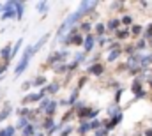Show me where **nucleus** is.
<instances>
[{
  "label": "nucleus",
  "mask_w": 152,
  "mask_h": 136,
  "mask_svg": "<svg viewBox=\"0 0 152 136\" xmlns=\"http://www.w3.org/2000/svg\"><path fill=\"white\" fill-rule=\"evenodd\" d=\"M122 23H126V25H129V23H131V18H129V16H126V18L122 20Z\"/></svg>",
  "instance_id": "bb28decb"
},
{
  "label": "nucleus",
  "mask_w": 152,
  "mask_h": 136,
  "mask_svg": "<svg viewBox=\"0 0 152 136\" xmlns=\"http://www.w3.org/2000/svg\"><path fill=\"white\" fill-rule=\"evenodd\" d=\"M142 32V27H133V34H140Z\"/></svg>",
  "instance_id": "393cba45"
},
{
  "label": "nucleus",
  "mask_w": 152,
  "mask_h": 136,
  "mask_svg": "<svg viewBox=\"0 0 152 136\" xmlns=\"http://www.w3.org/2000/svg\"><path fill=\"white\" fill-rule=\"evenodd\" d=\"M118 37H120V39H124V37H127V32H126V30H120V32H118Z\"/></svg>",
  "instance_id": "5701e85b"
},
{
  "label": "nucleus",
  "mask_w": 152,
  "mask_h": 136,
  "mask_svg": "<svg viewBox=\"0 0 152 136\" xmlns=\"http://www.w3.org/2000/svg\"><path fill=\"white\" fill-rule=\"evenodd\" d=\"M32 53H34V50H32V46H27V50H25V53H23V58L20 60V64L16 66V76H20L23 71H25V67L28 66V62H30V57H32Z\"/></svg>",
  "instance_id": "f257e3e1"
},
{
  "label": "nucleus",
  "mask_w": 152,
  "mask_h": 136,
  "mask_svg": "<svg viewBox=\"0 0 152 136\" xmlns=\"http://www.w3.org/2000/svg\"><path fill=\"white\" fill-rule=\"evenodd\" d=\"M81 14H83L81 11H76V12H73V14H71V16H69V18L62 23V27H60V30H58V35H62L66 30H67V29H69V27H71V25H73V23H75V21H78Z\"/></svg>",
  "instance_id": "f03ea898"
},
{
  "label": "nucleus",
  "mask_w": 152,
  "mask_h": 136,
  "mask_svg": "<svg viewBox=\"0 0 152 136\" xmlns=\"http://www.w3.org/2000/svg\"><path fill=\"white\" fill-rule=\"evenodd\" d=\"M11 46H5V48H2V51H0V55H2V58H11Z\"/></svg>",
  "instance_id": "6e6552de"
},
{
  "label": "nucleus",
  "mask_w": 152,
  "mask_h": 136,
  "mask_svg": "<svg viewBox=\"0 0 152 136\" xmlns=\"http://www.w3.org/2000/svg\"><path fill=\"white\" fill-rule=\"evenodd\" d=\"M94 5H96V2H81V4H80V11L85 14V12H87L88 9H92Z\"/></svg>",
  "instance_id": "423d86ee"
},
{
  "label": "nucleus",
  "mask_w": 152,
  "mask_h": 136,
  "mask_svg": "<svg viewBox=\"0 0 152 136\" xmlns=\"http://www.w3.org/2000/svg\"><path fill=\"white\" fill-rule=\"evenodd\" d=\"M9 113H11V108H9V104H5V108H4V111L0 113V122H2L4 118H7V117H9Z\"/></svg>",
  "instance_id": "9d476101"
},
{
  "label": "nucleus",
  "mask_w": 152,
  "mask_h": 136,
  "mask_svg": "<svg viewBox=\"0 0 152 136\" xmlns=\"http://www.w3.org/2000/svg\"><path fill=\"white\" fill-rule=\"evenodd\" d=\"M88 29H90V25H88V23H83V25H81V30H85V32H87Z\"/></svg>",
  "instance_id": "cd10ccee"
},
{
  "label": "nucleus",
  "mask_w": 152,
  "mask_h": 136,
  "mask_svg": "<svg viewBox=\"0 0 152 136\" xmlns=\"http://www.w3.org/2000/svg\"><path fill=\"white\" fill-rule=\"evenodd\" d=\"M12 135H14V127L12 126H9V127H5V129L0 131V136H12Z\"/></svg>",
  "instance_id": "1a4fd4ad"
},
{
  "label": "nucleus",
  "mask_w": 152,
  "mask_h": 136,
  "mask_svg": "<svg viewBox=\"0 0 152 136\" xmlns=\"http://www.w3.org/2000/svg\"><path fill=\"white\" fill-rule=\"evenodd\" d=\"M48 37H50V34H44L42 37H41V39H39V42H37V44H36V46H32V50H34V51H37L39 48H41V46H42V44H44V42L48 41Z\"/></svg>",
  "instance_id": "0eeeda50"
},
{
  "label": "nucleus",
  "mask_w": 152,
  "mask_h": 136,
  "mask_svg": "<svg viewBox=\"0 0 152 136\" xmlns=\"http://www.w3.org/2000/svg\"><path fill=\"white\" fill-rule=\"evenodd\" d=\"M117 57H118V50H115V51H112V53H110V55H108V60H110V62H112V60H115V58H117Z\"/></svg>",
  "instance_id": "a211bd4d"
},
{
  "label": "nucleus",
  "mask_w": 152,
  "mask_h": 136,
  "mask_svg": "<svg viewBox=\"0 0 152 136\" xmlns=\"http://www.w3.org/2000/svg\"><path fill=\"white\" fill-rule=\"evenodd\" d=\"M53 126V122H51V118H48L46 122H44V127H51Z\"/></svg>",
  "instance_id": "a878e982"
},
{
  "label": "nucleus",
  "mask_w": 152,
  "mask_h": 136,
  "mask_svg": "<svg viewBox=\"0 0 152 136\" xmlns=\"http://www.w3.org/2000/svg\"><path fill=\"white\" fill-rule=\"evenodd\" d=\"M9 18H16L14 2H7V4H5V9H4V14H2V20H9Z\"/></svg>",
  "instance_id": "7ed1b4c3"
},
{
  "label": "nucleus",
  "mask_w": 152,
  "mask_h": 136,
  "mask_svg": "<svg viewBox=\"0 0 152 136\" xmlns=\"http://www.w3.org/2000/svg\"><path fill=\"white\" fill-rule=\"evenodd\" d=\"M118 23H120V21H118V20H112V21H110V23H108V29H110V30H115V29H117V27H118Z\"/></svg>",
  "instance_id": "dca6fc26"
},
{
  "label": "nucleus",
  "mask_w": 152,
  "mask_h": 136,
  "mask_svg": "<svg viewBox=\"0 0 152 136\" xmlns=\"http://www.w3.org/2000/svg\"><path fill=\"white\" fill-rule=\"evenodd\" d=\"M23 133H25V136H30L34 133V127H32V126H27V127L23 129Z\"/></svg>",
  "instance_id": "f3484780"
},
{
  "label": "nucleus",
  "mask_w": 152,
  "mask_h": 136,
  "mask_svg": "<svg viewBox=\"0 0 152 136\" xmlns=\"http://www.w3.org/2000/svg\"><path fill=\"white\" fill-rule=\"evenodd\" d=\"M44 81H46V78H44V76H41V78H37V80H36V83H34V85L41 87V85H44Z\"/></svg>",
  "instance_id": "aec40b11"
},
{
  "label": "nucleus",
  "mask_w": 152,
  "mask_h": 136,
  "mask_svg": "<svg viewBox=\"0 0 152 136\" xmlns=\"http://www.w3.org/2000/svg\"><path fill=\"white\" fill-rule=\"evenodd\" d=\"M21 41H23V39L16 41V46H14V50H12V53H11V58H12V57H16V53H18V50H20V46H21Z\"/></svg>",
  "instance_id": "4468645a"
},
{
  "label": "nucleus",
  "mask_w": 152,
  "mask_h": 136,
  "mask_svg": "<svg viewBox=\"0 0 152 136\" xmlns=\"http://www.w3.org/2000/svg\"><path fill=\"white\" fill-rule=\"evenodd\" d=\"M51 101H48V99H44V101L41 102V108H48V104H50Z\"/></svg>",
  "instance_id": "b1692460"
},
{
  "label": "nucleus",
  "mask_w": 152,
  "mask_h": 136,
  "mask_svg": "<svg viewBox=\"0 0 152 136\" xmlns=\"http://www.w3.org/2000/svg\"><path fill=\"white\" fill-rule=\"evenodd\" d=\"M92 46H94V37H92V35H87L85 41H83V48H85V51H90Z\"/></svg>",
  "instance_id": "39448f33"
},
{
  "label": "nucleus",
  "mask_w": 152,
  "mask_h": 136,
  "mask_svg": "<svg viewBox=\"0 0 152 136\" xmlns=\"http://www.w3.org/2000/svg\"><path fill=\"white\" fill-rule=\"evenodd\" d=\"M55 108H57V102L51 101L48 104V108H46V113H48V115H53V113H55Z\"/></svg>",
  "instance_id": "9b49d317"
},
{
  "label": "nucleus",
  "mask_w": 152,
  "mask_h": 136,
  "mask_svg": "<svg viewBox=\"0 0 152 136\" xmlns=\"http://www.w3.org/2000/svg\"><path fill=\"white\" fill-rule=\"evenodd\" d=\"M37 11L39 12H46V11H48V4H46V2H39L37 4Z\"/></svg>",
  "instance_id": "ddd939ff"
},
{
  "label": "nucleus",
  "mask_w": 152,
  "mask_h": 136,
  "mask_svg": "<svg viewBox=\"0 0 152 136\" xmlns=\"http://www.w3.org/2000/svg\"><path fill=\"white\" fill-rule=\"evenodd\" d=\"M14 9H16V18L21 20L23 18V12H25V4L23 2H14Z\"/></svg>",
  "instance_id": "20e7f679"
},
{
  "label": "nucleus",
  "mask_w": 152,
  "mask_h": 136,
  "mask_svg": "<svg viewBox=\"0 0 152 136\" xmlns=\"http://www.w3.org/2000/svg\"><path fill=\"white\" fill-rule=\"evenodd\" d=\"M133 90H134V94H136V96H143V92H142V88H140L138 81H134V85H133Z\"/></svg>",
  "instance_id": "2eb2a0df"
},
{
  "label": "nucleus",
  "mask_w": 152,
  "mask_h": 136,
  "mask_svg": "<svg viewBox=\"0 0 152 136\" xmlns=\"http://www.w3.org/2000/svg\"><path fill=\"white\" fill-rule=\"evenodd\" d=\"M96 30H97V34H103V30H104V25H97V27H96Z\"/></svg>",
  "instance_id": "4be33fe9"
},
{
  "label": "nucleus",
  "mask_w": 152,
  "mask_h": 136,
  "mask_svg": "<svg viewBox=\"0 0 152 136\" xmlns=\"http://www.w3.org/2000/svg\"><path fill=\"white\" fill-rule=\"evenodd\" d=\"M88 129H90V124H83V126H81V127H80V129H78V131H80V133H81V135H83V133H87V131H88Z\"/></svg>",
  "instance_id": "6ab92c4d"
},
{
  "label": "nucleus",
  "mask_w": 152,
  "mask_h": 136,
  "mask_svg": "<svg viewBox=\"0 0 152 136\" xmlns=\"http://www.w3.org/2000/svg\"><path fill=\"white\" fill-rule=\"evenodd\" d=\"M99 127H101V122H99V120H94V122L90 124V129H99Z\"/></svg>",
  "instance_id": "412c9836"
},
{
  "label": "nucleus",
  "mask_w": 152,
  "mask_h": 136,
  "mask_svg": "<svg viewBox=\"0 0 152 136\" xmlns=\"http://www.w3.org/2000/svg\"><path fill=\"white\" fill-rule=\"evenodd\" d=\"M90 72H92V74H101V72H103V66H99V64H97V66H92V67H90Z\"/></svg>",
  "instance_id": "f8f14e48"
}]
</instances>
